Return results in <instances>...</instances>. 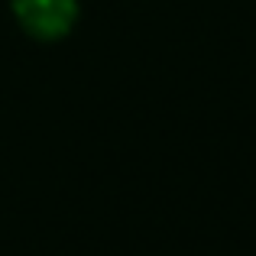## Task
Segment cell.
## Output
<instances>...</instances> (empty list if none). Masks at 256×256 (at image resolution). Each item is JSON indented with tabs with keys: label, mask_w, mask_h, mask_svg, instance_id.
<instances>
[{
	"label": "cell",
	"mask_w": 256,
	"mask_h": 256,
	"mask_svg": "<svg viewBox=\"0 0 256 256\" xmlns=\"http://www.w3.org/2000/svg\"><path fill=\"white\" fill-rule=\"evenodd\" d=\"M13 16L32 39L56 42L78 20V0H13Z\"/></svg>",
	"instance_id": "cell-1"
}]
</instances>
